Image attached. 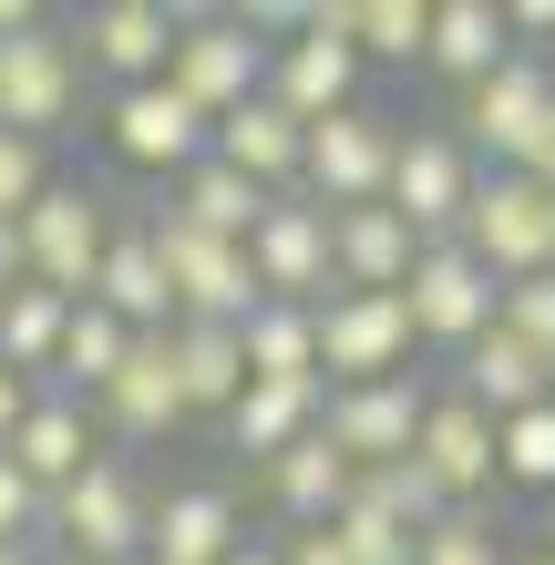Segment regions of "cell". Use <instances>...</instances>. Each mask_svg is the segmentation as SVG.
<instances>
[{"instance_id": "obj_1", "label": "cell", "mask_w": 555, "mask_h": 565, "mask_svg": "<svg viewBox=\"0 0 555 565\" xmlns=\"http://www.w3.org/2000/svg\"><path fill=\"white\" fill-rule=\"evenodd\" d=\"M452 124H463V145H473L483 175H535L545 145H555V62L545 52H514L504 73H483L463 93Z\"/></svg>"}, {"instance_id": "obj_2", "label": "cell", "mask_w": 555, "mask_h": 565, "mask_svg": "<svg viewBox=\"0 0 555 565\" xmlns=\"http://www.w3.org/2000/svg\"><path fill=\"white\" fill-rule=\"evenodd\" d=\"M145 514H154V483L124 452H93L83 473L52 493V555H73V565H135L145 555Z\"/></svg>"}, {"instance_id": "obj_3", "label": "cell", "mask_w": 555, "mask_h": 565, "mask_svg": "<svg viewBox=\"0 0 555 565\" xmlns=\"http://www.w3.org/2000/svg\"><path fill=\"white\" fill-rule=\"evenodd\" d=\"M350 21H361V0H309V31H288V42H268V104L299 114V124H330L361 104V73L371 62L350 52Z\"/></svg>"}, {"instance_id": "obj_4", "label": "cell", "mask_w": 555, "mask_h": 565, "mask_svg": "<svg viewBox=\"0 0 555 565\" xmlns=\"http://www.w3.org/2000/svg\"><path fill=\"white\" fill-rule=\"evenodd\" d=\"M452 247H463L494 288L545 278L555 268V195L535 175H473V206H463V226H452Z\"/></svg>"}, {"instance_id": "obj_5", "label": "cell", "mask_w": 555, "mask_h": 565, "mask_svg": "<svg viewBox=\"0 0 555 565\" xmlns=\"http://www.w3.org/2000/svg\"><path fill=\"white\" fill-rule=\"evenodd\" d=\"M104 247H114V195H93V185H62L21 216V278L31 288H52V298H93V278H104Z\"/></svg>"}, {"instance_id": "obj_6", "label": "cell", "mask_w": 555, "mask_h": 565, "mask_svg": "<svg viewBox=\"0 0 555 565\" xmlns=\"http://www.w3.org/2000/svg\"><path fill=\"white\" fill-rule=\"evenodd\" d=\"M166 83L185 93L206 124H226L237 104H257L268 83V42L237 21V11H175V52H166Z\"/></svg>"}, {"instance_id": "obj_7", "label": "cell", "mask_w": 555, "mask_h": 565, "mask_svg": "<svg viewBox=\"0 0 555 565\" xmlns=\"http://www.w3.org/2000/svg\"><path fill=\"white\" fill-rule=\"evenodd\" d=\"M391 154H402V114H381L371 93L350 114L330 124H309V154H299V195L309 206H381V185H391Z\"/></svg>"}, {"instance_id": "obj_8", "label": "cell", "mask_w": 555, "mask_h": 565, "mask_svg": "<svg viewBox=\"0 0 555 565\" xmlns=\"http://www.w3.org/2000/svg\"><path fill=\"white\" fill-rule=\"evenodd\" d=\"M319 391H361V381H402L412 371V309L402 298H371V288H330L319 298Z\"/></svg>"}, {"instance_id": "obj_9", "label": "cell", "mask_w": 555, "mask_h": 565, "mask_svg": "<svg viewBox=\"0 0 555 565\" xmlns=\"http://www.w3.org/2000/svg\"><path fill=\"white\" fill-rule=\"evenodd\" d=\"M73 114H83V52H73V31H62V21L11 31V42H0V135L52 145Z\"/></svg>"}, {"instance_id": "obj_10", "label": "cell", "mask_w": 555, "mask_h": 565, "mask_svg": "<svg viewBox=\"0 0 555 565\" xmlns=\"http://www.w3.org/2000/svg\"><path fill=\"white\" fill-rule=\"evenodd\" d=\"M473 145L463 135H442V124H402V154H391V185H381V206L412 226L421 247H442L452 226H463V206H473Z\"/></svg>"}, {"instance_id": "obj_11", "label": "cell", "mask_w": 555, "mask_h": 565, "mask_svg": "<svg viewBox=\"0 0 555 565\" xmlns=\"http://www.w3.org/2000/svg\"><path fill=\"white\" fill-rule=\"evenodd\" d=\"M247 278L257 298H278V309H319L340 278H330V206H309L299 185L268 195V216L247 226Z\"/></svg>"}, {"instance_id": "obj_12", "label": "cell", "mask_w": 555, "mask_h": 565, "mask_svg": "<svg viewBox=\"0 0 555 565\" xmlns=\"http://www.w3.org/2000/svg\"><path fill=\"white\" fill-rule=\"evenodd\" d=\"M402 309H412V340H421V350L463 360V350L483 340V329H494L504 288H494V278H483L463 247L442 237V247H421V257H412V278H402Z\"/></svg>"}, {"instance_id": "obj_13", "label": "cell", "mask_w": 555, "mask_h": 565, "mask_svg": "<svg viewBox=\"0 0 555 565\" xmlns=\"http://www.w3.org/2000/svg\"><path fill=\"white\" fill-rule=\"evenodd\" d=\"M206 135L216 124L185 104L175 83H135V93H104V145L135 164V175H154V185H175L185 164H206Z\"/></svg>"}, {"instance_id": "obj_14", "label": "cell", "mask_w": 555, "mask_h": 565, "mask_svg": "<svg viewBox=\"0 0 555 565\" xmlns=\"http://www.w3.org/2000/svg\"><path fill=\"white\" fill-rule=\"evenodd\" d=\"M421 402H433V381H421V371H402V381H361V391H330V402H319V443H330L350 473L412 462Z\"/></svg>"}, {"instance_id": "obj_15", "label": "cell", "mask_w": 555, "mask_h": 565, "mask_svg": "<svg viewBox=\"0 0 555 565\" xmlns=\"http://www.w3.org/2000/svg\"><path fill=\"white\" fill-rule=\"evenodd\" d=\"M145 237H154V257H166L175 319H226V329H237V319L257 309L247 247H226V237H206V226H185V216H166V206L145 216Z\"/></svg>"}, {"instance_id": "obj_16", "label": "cell", "mask_w": 555, "mask_h": 565, "mask_svg": "<svg viewBox=\"0 0 555 565\" xmlns=\"http://www.w3.org/2000/svg\"><path fill=\"white\" fill-rule=\"evenodd\" d=\"M83 52V83L104 93H135V83H166V52H175V11L166 0H93L83 21H62Z\"/></svg>"}, {"instance_id": "obj_17", "label": "cell", "mask_w": 555, "mask_h": 565, "mask_svg": "<svg viewBox=\"0 0 555 565\" xmlns=\"http://www.w3.org/2000/svg\"><path fill=\"white\" fill-rule=\"evenodd\" d=\"M185 422L195 412H185V391H175V350H166V329H154V340H135L124 371L93 391V431L124 443V452H154V443H175Z\"/></svg>"}, {"instance_id": "obj_18", "label": "cell", "mask_w": 555, "mask_h": 565, "mask_svg": "<svg viewBox=\"0 0 555 565\" xmlns=\"http://www.w3.org/2000/svg\"><path fill=\"white\" fill-rule=\"evenodd\" d=\"M412 462L433 473V493H442V504H504V493H494V422H483L452 381L433 391V402H421Z\"/></svg>"}, {"instance_id": "obj_19", "label": "cell", "mask_w": 555, "mask_h": 565, "mask_svg": "<svg viewBox=\"0 0 555 565\" xmlns=\"http://www.w3.org/2000/svg\"><path fill=\"white\" fill-rule=\"evenodd\" d=\"M247 545V504L226 483H166L145 514V555L154 565H226Z\"/></svg>"}, {"instance_id": "obj_20", "label": "cell", "mask_w": 555, "mask_h": 565, "mask_svg": "<svg viewBox=\"0 0 555 565\" xmlns=\"http://www.w3.org/2000/svg\"><path fill=\"white\" fill-rule=\"evenodd\" d=\"M452 391H463L483 422H514V412L555 402V360H545V350H525L514 329H483V340L452 360Z\"/></svg>"}, {"instance_id": "obj_21", "label": "cell", "mask_w": 555, "mask_h": 565, "mask_svg": "<svg viewBox=\"0 0 555 565\" xmlns=\"http://www.w3.org/2000/svg\"><path fill=\"white\" fill-rule=\"evenodd\" d=\"M206 154L226 164V175H247V185L288 195V185H299V154H309V124H299V114H278L268 93H257V104H237V114L206 135Z\"/></svg>"}, {"instance_id": "obj_22", "label": "cell", "mask_w": 555, "mask_h": 565, "mask_svg": "<svg viewBox=\"0 0 555 565\" xmlns=\"http://www.w3.org/2000/svg\"><path fill=\"white\" fill-rule=\"evenodd\" d=\"M412 257H421V237H412V226L391 216V206H340V216H330V278H340V288L402 298Z\"/></svg>"}, {"instance_id": "obj_23", "label": "cell", "mask_w": 555, "mask_h": 565, "mask_svg": "<svg viewBox=\"0 0 555 565\" xmlns=\"http://www.w3.org/2000/svg\"><path fill=\"white\" fill-rule=\"evenodd\" d=\"M93 452H104L93 402H73V391H31V412H21V431H11V462H21V473L42 483V493H62Z\"/></svg>"}, {"instance_id": "obj_24", "label": "cell", "mask_w": 555, "mask_h": 565, "mask_svg": "<svg viewBox=\"0 0 555 565\" xmlns=\"http://www.w3.org/2000/svg\"><path fill=\"white\" fill-rule=\"evenodd\" d=\"M93 298L135 329V340H154V329H175V288H166V257H154L145 216H114V247H104V278H93Z\"/></svg>"}, {"instance_id": "obj_25", "label": "cell", "mask_w": 555, "mask_h": 565, "mask_svg": "<svg viewBox=\"0 0 555 565\" xmlns=\"http://www.w3.org/2000/svg\"><path fill=\"white\" fill-rule=\"evenodd\" d=\"M257 473H268V504H278L288 535H309V524H340V514H350V493H361V473H350V462L319 443V431H309V443H288L278 462H257Z\"/></svg>"}, {"instance_id": "obj_26", "label": "cell", "mask_w": 555, "mask_h": 565, "mask_svg": "<svg viewBox=\"0 0 555 565\" xmlns=\"http://www.w3.org/2000/svg\"><path fill=\"white\" fill-rule=\"evenodd\" d=\"M504 0H433V42H421V73H442L452 93H473L483 73H504Z\"/></svg>"}, {"instance_id": "obj_27", "label": "cell", "mask_w": 555, "mask_h": 565, "mask_svg": "<svg viewBox=\"0 0 555 565\" xmlns=\"http://www.w3.org/2000/svg\"><path fill=\"white\" fill-rule=\"evenodd\" d=\"M166 350H175V391H185V412H195V422H226V402L247 391V350H237V329H226V319H175V329H166Z\"/></svg>"}, {"instance_id": "obj_28", "label": "cell", "mask_w": 555, "mask_h": 565, "mask_svg": "<svg viewBox=\"0 0 555 565\" xmlns=\"http://www.w3.org/2000/svg\"><path fill=\"white\" fill-rule=\"evenodd\" d=\"M319 402H330L319 381H247L237 402H226V443H237L247 462H278L288 443L319 431Z\"/></svg>"}, {"instance_id": "obj_29", "label": "cell", "mask_w": 555, "mask_h": 565, "mask_svg": "<svg viewBox=\"0 0 555 565\" xmlns=\"http://www.w3.org/2000/svg\"><path fill=\"white\" fill-rule=\"evenodd\" d=\"M124 350H135V329H124L104 298H83V309L62 319V350H52V381H42V391H73V402H93V391L124 371Z\"/></svg>"}, {"instance_id": "obj_30", "label": "cell", "mask_w": 555, "mask_h": 565, "mask_svg": "<svg viewBox=\"0 0 555 565\" xmlns=\"http://www.w3.org/2000/svg\"><path fill=\"white\" fill-rule=\"evenodd\" d=\"M166 216H185V226H206V237H226V247H247V226L268 216V185H247V175H226V164L206 154V164H185V175H175V195H166Z\"/></svg>"}, {"instance_id": "obj_31", "label": "cell", "mask_w": 555, "mask_h": 565, "mask_svg": "<svg viewBox=\"0 0 555 565\" xmlns=\"http://www.w3.org/2000/svg\"><path fill=\"white\" fill-rule=\"evenodd\" d=\"M237 350H247V381H319V319L309 309L257 298V309L237 319Z\"/></svg>"}, {"instance_id": "obj_32", "label": "cell", "mask_w": 555, "mask_h": 565, "mask_svg": "<svg viewBox=\"0 0 555 565\" xmlns=\"http://www.w3.org/2000/svg\"><path fill=\"white\" fill-rule=\"evenodd\" d=\"M62 319H73V298H52V288H11L0 298V360H11L21 381H52V350H62Z\"/></svg>"}, {"instance_id": "obj_33", "label": "cell", "mask_w": 555, "mask_h": 565, "mask_svg": "<svg viewBox=\"0 0 555 565\" xmlns=\"http://www.w3.org/2000/svg\"><path fill=\"white\" fill-rule=\"evenodd\" d=\"M494 493H535V504L555 493V402L494 422Z\"/></svg>"}, {"instance_id": "obj_34", "label": "cell", "mask_w": 555, "mask_h": 565, "mask_svg": "<svg viewBox=\"0 0 555 565\" xmlns=\"http://www.w3.org/2000/svg\"><path fill=\"white\" fill-rule=\"evenodd\" d=\"M412 565H514V545H504V514L494 504H452L433 535L412 545Z\"/></svg>"}, {"instance_id": "obj_35", "label": "cell", "mask_w": 555, "mask_h": 565, "mask_svg": "<svg viewBox=\"0 0 555 565\" xmlns=\"http://www.w3.org/2000/svg\"><path fill=\"white\" fill-rule=\"evenodd\" d=\"M421 42H433V0H361V21H350L361 62H421Z\"/></svg>"}, {"instance_id": "obj_36", "label": "cell", "mask_w": 555, "mask_h": 565, "mask_svg": "<svg viewBox=\"0 0 555 565\" xmlns=\"http://www.w3.org/2000/svg\"><path fill=\"white\" fill-rule=\"evenodd\" d=\"M361 504H381L391 524H412V535H433V524L452 514L442 493H433V473H421V462H381V473H361Z\"/></svg>"}, {"instance_id": "obj_37", "label": "cell", "mask_w": 555, "mask_h": 565, "mask_svg": "<svg viewBox=\"0 0 555 565\" xmlns=\"http://www.w3.org/2000/svg\"><path fill=\"white\" fill-rule=\"evenodd\" d=\"M52 195V145H31V135H0V226H21L31 206Z\"/></svg>"}, {"instance_id": "obj_38", "label": "cell", "mask_w": 555, "mask_h": 565, "mask_svg": "<svg viewBox=\"0 0 555 565\" xmlns=\"http://www.w3.org/2000/svg\"><path fill=\"white\" fill-rule=\"evenodd\" d=\"M0 545H31V555L52 545V493L31 483L11 452H0Z\"/></svg>"}, {"instance_id": "obj_39", "label": "cell", "mask_w": 555, "mask_h": 565, "mask_svg": "<svg viewBox=\"0 0 555 565\" xmlns=\"http://www.w3.org/2000/svg\"><path fill=\"white\" fill-rule=\"evenodd\" d=\"M494 329H514L525 350L555 360V268H545V278H514V288H504V309H494Z\"/></svg>"}, {"instance_id": "obj_40", "label": "cell", "mask_w": 555, "mask_h": 565, "mask_svg": "<svg viewBox=\"0 0 555 565\" xmlns=\"http://www.w3.org/2000/svg\"><path fill=\"white\" fill-rule=\"evenodd\" d=\"M504 42H514V52H525V42L555 52V0H504Z\"/></svg>"}, {"instance_id": "obj_41", "label": "cell", "mask_w": 555, "mask_h": 565, "mask_svg": "<svg viewBox=\"0 0 555 565\" xmlns=\"http://www.w3.org/2000/svg\"><path fill=\"white\" fill-rule=\"evenodd\" d=\"M278 565H350L330 524H309V535H278Z\"/></svg>"}, {"instance_id": "obj_42", "label": "cell", "mask_w": 555, "mask_h": 565, "mask_svg": "<svg viewBox=\"0 0 555 565\" xmlns=\"http://www.w3.org/2000/svg\"><path fill=\"white\" fill-rule=\"evenodd\" d=\"M31 391H42V381H21L11 360H0V452H11V431H21V412H31Z\"/></svg>"}, {"instance_id": "obj_43", "label": "cell", "mask_w": 555, "mask_h": 565, "mask_svg": "<svg viewBox=\"0 0 555 565\" xmlns=\"http://www.w3.org/2000/svg\"><path fill=\"white\" fill-rule=\"evenodd\" d=\"M21 288V226H0V298Z\"/></svg>"}, {"instance_id": "obj_44", "label": "cell", "mask_w": 555, "mask_h": 565, "mask_svg": "<svg viewBox=\"0 0 555 565\" xmlns=\"http://www.w3.org/2000/svg\"><path fill=\"white\" fill-rule=\"evenodd\" d=\"M226 565H278V535H247V545L226 555Z\"/></svg>"}, {"instance_id": "obj_45", "label": "cell", "mask_w": 555, "mask_h": 565, "mask_svg": "<svg viewBox=\"0 0 555 565\" xmlns=\"http://www.w3.org/2000/svg\"><path fill=\"white\" fill-rule=\"evenodd\" d=\"M0 565H42V555H31V545H0Z\"/></svg>"}, {"instance_id": "obj_46", "label": "cell", "mask_w": 555, "mask_h": 565, "mask_svg": "<svg viewBox=\"0 0 555 565\" xmlns=\"http://www.w3.org/2000/svg\"><path fill=\"white\" fill-rule=\"evenodd\" d=\"M535 185H545V195H555V145H545V164H535Z\"/></svg>"}, {"instance_id": "obj_47", "label": "cell", "mask_w": 555, "mask_h": 565, "mask_svg": "<svg viewBox=\"0 0 555 565\" xmlns=\"http://www.w3.org/2000/svg\"><path fill=\"white\" fill-rule=\"evenodd\" d=\"M545 555H555V493H545Z\"/></svg>"}, {"instance_id": "obj_48", "label": "cell", "mask_w": 555, "mask_h": 565, "mask_svg": "<svg viewBox=\"0 0 555 565\" xmlns=\"http://www.w3.org/2000/svg\"><path fill=\"white\" fill-rule=\"evenodd\" d=\"M514 565H555V555H545V545H535V555H514Z\"/></svg>"}, {"instance_id": "obj_49", "label": "cell", "mask_w": 555, "mask_h": 565, "mask_svg": "<svg viewBox=\"0 0 555 565\" xmlns=\"http://www.w3.org/2000/svg\"><path fill=\"white\" fill-rule=\"evenodd\" d=\"M42 565H73V555H52V545H42Z\"/></svg>"}, {"instance_id": "obj_50", "label": "cell", "mask_w": 555, "mask_h": 565, "mask_svg": "<svg viewBox=\"0 0 555 565\" xmlns=\"http://www.w3.org/2000/svg\"><path fill=\"white\" fill-rule=\"evenodd\" d=\"M135 565H154V555H135Z\"/></svg>"}, {"instance_id": "obj_51", "label": "cell", "mask_w": 555, "mask_h": 565, "mask_svg": "<svg viewBox=\"0 0 555 565\" xmlns=\"http://www.w3.org/2000/svg\"><path fill=\"white\" fill-rule=\"evenodd\" d=\"M545 62H555V52H545Z\"/></svg>"}]
</instances>
